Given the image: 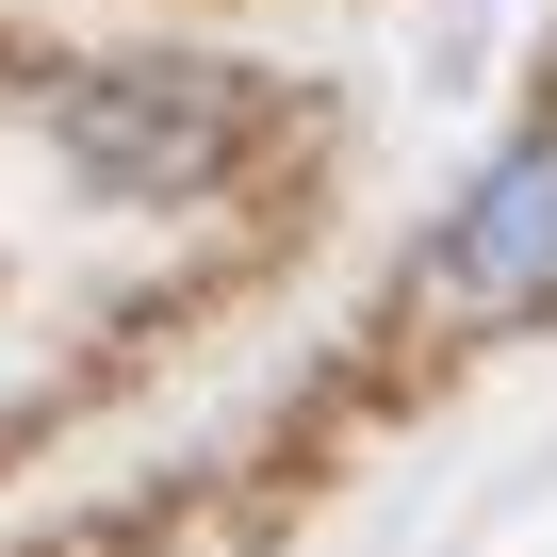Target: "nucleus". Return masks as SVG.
<instances>
[{
  "label": "nucleus",
  "mask_w": 557,
  "mask_h": 557,
  "mask_svg": "<svg viewBox=\"0 0 557 557\" xmlns=\"http://www.w3.org/2000/svg\"><path fill=\"white\" fill-rule=\"evenodd\" d=\"M426 296H443V312H541V296H557V132H541V148H508V164L443 213Z\"/></svg>",
  "instance_id": "nucleus-2"
},
{
  "label": "nucleus",
  "mask_w": 557,
  "mask_h": 557,
  "mask_svg": "<svg viewBox=\"0 0 557 557\" xmlns=\"http://www.w3.org/2000/svg\"><path fill=\"white\" fill-rule=\"evenodd\" d=\"M50 132H66V164L99 197H197L246 148V83H213V66H99V83L50 99Z\"/></svg>",
  "instance_id": "nucleus-1"
}]
</instances>
